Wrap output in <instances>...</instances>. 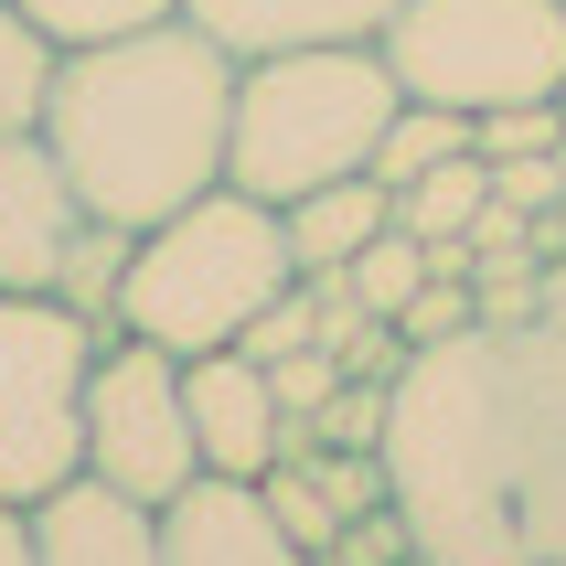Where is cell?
<instances>
[{
	"label": "cell",
	"mask_w": 566,
	"mask_h": 566,
	"mask_svg": "<svg viewBox=\"0 0 566 566\" xmlns=\"http://www.w3.org/2000/svg\"><path fill=\"white\" fill-rule=\"evenodd\" d=\"M64 43L32 22L22 0H0V128H43V96H54Z\"/></svg>",
	"instance_id": "16"
},
{
	"label": "cell",
	"mask_w": 566,
	"mask_h": 566,
	"mask_svg": "<svg viewBox=\"0 0 566 566\" xmlns=\"http://www.w3.org/2000/svg\"><path fill=\"white\" fill-rule=\"evenodd\" d=\"M481 171H492V203L524 214V224H545V214L566 203V160H556V150H535V160H481Z\"/></svg>",
	"instance_id": "24"
},
{
	"label": "cell",
	"mask_w": 566,
	"mask_h": 566,
	"mask_svg": "<svg viewBox=\"0 0 566 566\" xmlns=\"http://www.w3.org/2000/svg\"><path fill=\"white\" fill-rule=\"evenodd\" d=\"M86 235V203L64 182L43 128H0V289H54L64 247Z\"/></svg>",
	"instance_id": "8"
},
{
	"label": "cell",
	"mask_w": 566,
	"mask_h": 566,
	"mask_svg": "<svg viewBox=\"0 0 566 566\" xmlns=\"http://www.w3.org/2000/svg\"><path fill=\"white\" fill-rule=\"evenodd\" d=\"M566 139V96H513V107H481L471 118V150L481 160H535Z\"/></svg>",
	"instance_id": "22"
},
{
	"label": "cell",
	"mask_w": 566,
	"mask_h": 566,
	"mask_svg": "<svg viewBox=\"0 0 566 566\" xmlns=\"http://www.w3.org/2000/svg\"><path fill=\"white\" fill-rule=\"evenodd\" d=\"M192 32H214L224 54H300V43H375L396 0H182Z\"/></svg>",
	"instance_id": "12"
},
{
	"label": "cell",
	"mask_w": 566,
	"mask_h": 566,
	"mask_svg": "<svg viewBox=\"0 0 566 566\" xmlns=\"http://www.w3.org/2000/svg\"><path fill=\"white\" fill-rule=\"evenodd\" d=\"M32 566H160V513L128 503L118 481H54L32 503Z\"/></svg>",
	"instance_id": "11"
},
{
	"label": "cell",
	"mask_w": 566,
	"mask_h": 566,
	"mask_svg": "<svg viewBox=\"0 0 566 566\" xmlns=\"http://www.w3.org/2000/svg\"><path fill=\"white\" fill-rule=\"evenodd\" d=\"M385 492L439 566H566V311L407 353L385 385Z\"/></svg>",
	"instance_id": "1"
},
{
	"label": "cell",
	"mask_w": 566,
	"mask_h": 566,
	"mask_svg": "<svg viewBox=\"0 0 566 566\" xmlns=\"http://www.w3.org/2000/svg\"><path fill=\"white\" fill-rule=\"evenodd\" d=\"M160 566H321L289 545V524L268 513L256 481L192 471L171 503H160Z\"/></svg>",
	"instance_id": "10"
},
{
	"label": "cell",
	"mask_w": 566,
	"mask_h": 566,
	"mask_svg": "<svg viewBox=\"0 0 566 566\" xmlns=\"http://www.w3.org/2000/svg\"><path fill=\"white\" fill-rule=\"evenodd\" d=\"M118 268H128V224H96V214H86V235L64 247L54 300H64V311H86L96 332H118Z\"/></svg>",
	"instance_id": "18"
},
{
	"label": "cell",
	"mask_w": 566,
	"mask_h": 566,
	"mask_svg": "<svg viewBox=\"0 0 566 566\" xmlns=\"http://www.w3.org/2000/svg\"><path fill=\"white\" fill-rule=\"evenodd\" d=\"M449 150H471V118H460V107H428V96H396V118H385V139H375L364 171L396 192V182H417V171L449 160Z\"/></svg>",
	"instance_id": "17"
},
{
	"label": "cell",
	"mask_w": 566,
	"mask_h": 566,
	"mask_svg": "<svg viewBox=\"0 0 566 566\" xmlns=\"http://www.w3.org/2000/svg\"><path fill=\"white\" fill-rule=\"evenodd\" d=\"M182 407H192V449H203V471H224V481H256L289 449V417H279V396H268V364L235 353V343L182 353Z\"/></svg>",
	"instance_id": "9"
},
{
	"label": "cell",
	"mask_w": 566,
	"mask_h": 566,
	"mask_svg": "<svg viewBox=\"0 0 566 566\" xmlns=\"http://www.w3.org/2000/svg\"><path fill=\"white\" fill-rule=\"evenodd\" d=\"M396 118V64L375 43H300V54L235 64V128H224V182L300 203L311 182L364 171Z\"/></svg>",
	"instance_id": "4"
},
{
	"label": "cell",
	"mask_w": 566,
	"mask_h": 566,
	"mask_svg": "<svg viewBox=\"0 0 566 566\" xmlns=\"http://www.w3.org/2000/svg\"><path fill=\"white\" fill-rule=\"evenodd\" d=\"M311 343H321V289H311V279H289L279 300H268V311L235 332V353H256V364H279V353H311Z\"/></svg>",
	"instance_id": "23"
},
{
	"label": "cell",
	"mask_w": 566,
	"mask_h": 566,
	"mask_svg": "<svg viewBox=\"0 0 566 566\" xmlns=\"http://www.w3.org/2000/svg\"><path fill=\"white\" fill-rule=\"evenodd\" d=\"M86 471L118 481L128 503H171L203 449H192V407H182V353L139 343V332H107L86 364Z\"/></svg>",
	"instance_id": "7"
},
{
	"label": "cell",
	"mask_w": 566,
	"mask_h": 566,
	"mask_svg": "<svg viewBox=\"0 0 566 566\" xmlns=\"http://www.w3.org/2000/svg\"><path fill=\"white\" fill-rule=\"evenodd\" d=\"M86 311L54 289H0V503H43L54 481L86 471V364H96Z\"/></svg>",
	"instance_id": "6"
},
{
	"label": "cell",
	"mask_w": 566,
	"mask_h": 566,
	"mask_svg": "<svg viewBox=\"0 0 566 566\" xmlns=\"http://www.w3.org/2000/svg\"><path fill=\"white\" fill-rule=\"evenodd\" d=\"M343 353L332 343H311V353H279L268 364V396H279V417H289V449H311L321 439V417H332V396H343Z\"/></svg>",
	"instance_id": "20"
},
{
	"label": "cell",
	"mask_w": 566,
	"mask_h": 566,
	"mask_svg": "<svg viewBox=\"0 0 566 566\" xmlns=\"http://www.w3.org/2000/svg\"><path fill=\"white\" fill-rule=\"evenodd\" d=\"M375 54L396 64V96L460 118L513 96H566V0H396Z\"/></svg>",
	"instance_id": "5"
},
{
	"label": "cell",
	"mask_w": 566,
	"mask_h": 566,
	"mask_svg": "<svg viewBox=\"0 0 566 566\" xmlns=\"http://www.w3.org/2000/svg\"><path fill=\"white\" fill-rule=\"evenodd\" d=\"M556 160H566V139H556Z\"/></svg>",
	"instance_id": "26"
},
{
	"label": "cell",
	"mask_w": 566,
	"mask_h": 566,
	"mask_svg": "<svg viewBox=\"0 0 566 566\" xmlns=\"http://www.w3.org/2000/svg\"><path fill=\"white\" fill-rule=\"evenodd\" d=\"M300 279V256H289V224L268 192L247 182H214L171 203L160 224L128 235V268H118V332L160 353H214L235 343L279 289Z\"/></svg>",
	"instance_id": "3"
},
{
	"label": "cell",
	"mask_w": 566,
	"mask_h": 566,
	"mask_svg": "<svg viewBox=\"0 0 566 566\" xmlns=\"http://www.w3.org/2000/svg\"><path fill=\"white\" fill-rule=\"evenodd\" d=\"M279 224H289V256L300 268H353V247L375 224H396V192L375 171H343V182H311L300 203H279Z\"/></svg>",
	"instance_id": "13"
},
{
	"label": "cell",
	"mask_w": 566,
	"mask_h": 566,
	"mask_svg": "<svg viewBox=\"0 0 566 566\" xmlns=\"http://www.w3.org/2000/svg\"><path fill=\"white\" fill-rule=\"evenodd\" d=\"M0 566H32V513L0 503Z\"/></svg>",
	"instance_id": "25"
},
{
	"label": "cell",
	"mask_w": 566,
	"mask_h": 566,
	"mask_svg": "<svg viewBox=\"0 0 566 566\" xmlns=\"http://www.w3.org/2000/svg\"><path fill=\"white\" fill-rule=\"evenodd\" d=\"M256 492H268V513L289 524V545H300V556L332 566V545H343V503H332V481H321L311 449H279V460L256 471Z\"/></svg>",
	"instance_id": "15"
},
{
	"label": "cell",
	"mask_w": 566,
	"mask_h": 566,
	"mask_svg": "<svg viewBox=\"0 0 566 566\" xmlns=\"http://www.w3.org/2000/svg\"><path fill=\"white\" fill-rule=\"evenodd\" d=\"M343 279H353V300H364L375 321H396L417 289H428V247H417L407 224H375V235L353 247V268H343Z\"/></svg>",
	"instance_id": "19"
},
{
	"label": "cell",
	"mask_w": 566,
	"mask_h": 566,
	"mask_svg": "<svg viewBox=\"0 0 566 566\" xmlns=\"http://www.w3.org/2000/svg\"><path fill=\"white\" fill-rule=\"evenodd\" d=\"M224 128H235V54L182 11L118 43H75L43 96V139L75 203L128 235L224 182Z\"/></svg>",
	"instance_id": "2"
},
{
	"label": "cell",
	"mask_w": 566,
	"mask_h": 566,
	"mask_svg": "<svg viewBox=\"0 0 566 566\" xmlns=\"http://www.w3.org/2000/svg\"><path fill=\"white\" fill-rule=\"evenodd\" d=\"M481 203H492V171H481V150H449V160H428L417 182H396V224H407L417 247H471Z\"/></svg>",
	"instance_id": "14"
},
{
	"label": "cell",
	"mask_w": 566,
	"mask_h": 566,
	"mask_svg": "<svg viewBox=\"0 0 566 566\" xmlns=\"http://www.w3.org/2000/svg\"><path fill=\"white\" fill-rule=\"evenodd\" d=\"M32 22L54 32L64 54H75V43H118V32H150V22H171V11H182V0H22Z\"/></svg>",
	"instance_id": "21"
}]
</instances>
